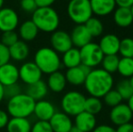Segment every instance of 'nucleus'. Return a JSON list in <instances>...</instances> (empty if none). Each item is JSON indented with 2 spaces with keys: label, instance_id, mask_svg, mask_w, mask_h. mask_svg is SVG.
Returning <instances> with one entry per match:
<instances>
[{
  "label": "nucleus",
  "instance_id": "393cba45",
  "mask_svg": "<svg viewBox=\"0 0 133 132\" xmlns=\"http://www.w3.org/2000/svg\"><path fill=\"white\" fill-rule=\"evenodd\" d=\"M61 61L62 64L64 67H66L67 69L79 66L80 64H82L80 49L76 47H72L64 53H63Z\"/></svg>",
  "mask_w": 133,
  "mask_h": 132
},
{
  "label": "nucleus",
  "instance_id": "6ab92c4d",
  "mask_svg": "<svg viewBox=\"0 0 133 132\" xmlns=\"http://www.w3.org/2000/svg\"><path fill=\"white\" fill-rule=\"evenodd\" d=\"M96 122L95 115L84 110L75 116L74 126L82 132H91L96 127Z\"/></svg>",
  "mask_w": 133,
  "mask_h": 132
},
{
  "label": "nucleus",
  "instance_id": "4c0bfd02",
  "mask_svg": "<svg viewBox=\"0 0 133 132\" xmlns=\"http://www.w3.org/2000/svg\"><path fill=\"white\" fill-rule=\"evenodd\" d=\"M10 61L9 48L0 42V66L7 64Z\"/></svg>",
  "mask_w": 133,
  "mask_h": 132
},
{
  "label": "nucleus",
  "instance_id": "58836bf2",
  "mask_svg": "<svg viewBox=\"0 0 133 132\" xmlns=\"http://www.w3.org/2000/svg\"><path fill=\"white\" fill-rule=\"evenodd\" d=\"M9 115L7 111L4 109H0V129L6 128V125L9 121Z\"/></svg>",
  "mask_w": 133,
  "mask_h": 132
},
{
  "label": "nucleus",
  "instance_id": "4be33fe9",
  "mask_svg": "<svg viewBox=\"0 0 133 132\" xmlns=\"http://www.w3.org/2000/svg\"><path fill=\"white\" fill-rule=\"evenodd\" d=\"M114 23L121 28H126L132 25L133 16L131 11L127 7H116L113 11Z\"/></svg>",
  "mask_w": 133,
  "mask_h": 132
},
{
  "label": "nucleus",
  "instance_id": "5701e85b",
  "mask_svg": "<svg viewBox=\"0 0 133 132\" xmlns=\"http://www.w3.org/2000/svg\"><path fill=\"white\" fill-rule=\"evenodd\" d=\"M39 33L38 28L32 20H26L20 25L18 28V36L24 42H31L37 37Z\"/></svg>",
  "mask_w": 133,
  "mask_h": 132
},
{
  "label": "nucleus",
  "instance_id": "7ed1b4c3",
  "mask_svg": "<svg viewBox=\"0 0 133 132\" xmlns=\"http://www.w3.org/2000/svg\"><path fill=\"white\" fill-rule=\"evenodd\" d=\"M34 62L41 70L42 73L51 74L60 70L62 61L59 53L51 47H41L35 52Z\"/></svg>",
  "mask_w": 133,
  "mask_h": 132
},
{
  "label": "nucleus",
  "instance_id": "f3484780",
  "mask_svg": "<svg viewBox=\"0 0 133 132\" xmlns=\"http://www.w3.org/2000/svg\"><path fill=\"white\" fill-rule=\"evenodd\" d=\"M56 112L55 107L52 102L46 100H41L35 101L33 114L38 120L49 121L54 114Z\"/></svg>",
  "mask_w": 133,
  "mask_h": 132
},
{
  "label": "nucleus",
  "instance_id": "a18cd8bd",
  "mask_svg": "<svg viewBox=\"0 0 133 132\" xmlns=\"http://www.w3.org/2000/svg\"><path fill=\"white\" fill-rule=\"evenodd\" d=\"M128 106L130 107V110H131L132 113H133V94H132L131 97L128 100Z\"/></svg>",
  "mask_w": 133,
  "mask_h": 132
},
{
  "label": "nucleus",
  "instance_id": "c9c22d12",
  "mask_svg": "<svg viewBox=\"0 0 133 132\" xmlns=\"http://www.w3.org/2000/svg\"><path fill=\"white\" fill-rule=\"evenodd\" d=\"M21 88L18 85V83L4 87V98L6 100L11 99V98L15 97L17 94L21 93Z\"/></svg>",
  "mask_w": 133,
  "mask_h": 132
},
{
  "label": "nucleus",
  "instance_id": "72a5a7b5",
  "mask_svg": "<svg viewBox=\"0 0 133 132\" xmlns=\"http://www.w3.org/2000/svg\"><path fill=\"white\" fill-rule=\"evenodd\" d=\"M18 40H19V36L16 31H7V32H4L2 33L1 43L8 48L14 44H16Z\"/></svg>",
  "mask_w": 133,
  "mask_h": 132
},
{
  "label": "nucleus",
  "instance_id": "f8f14e48",
  "mask_svg": "<svg viewBox=\"0 0 133 132\" xmlns=\"http://www.w3.org/2000/svg\"><path fill=\"white\" fill-rule=\"evenodd\" d=\"M91 70L92 69L84 65V64H80L77 67L67 69L64 74L65 78H66V81L74 86L83 85L86 77Z\"/></svg>",
  "mask_w": 133,
  "mask_h": 132
},
{
  "label": "nucleus",
  "instance_id": "bb28decb",
  "mask_svg": "<svg viewBox=\"0 0 133 132\" xmlns=\"http://www.w3.org/2000/svg\"><path fill=\"white\" fill-rule=\"evenodd\" d=\"M84 25L86 26L87 30L89 31L91 37H99L100 35L102 34L104 30V26L102 22L101 21L100 18L95 17V16H91L85 24Z\"/></svg>",
  "mask_w": 133,
  "mask_h": 132
},
{
  "label": "nucleus",
  "instance_id": "f257e3e1",
  "mask_svg": "<svg viewBox=\"0 0 133 132\" xmlns=\"http://www.w3.org/2000/svg\"><path fill=\"white\" fill-rule=\"evenodd\" d=\"M114 80L112 74L102 68H94L87 75L83 85L90 96L103 98L108 92L112 89Z\"/></svg>",
  "mask_w": 133,
  "mask_h": 132
},
{
  "label": "nucleus",
  "instance_id": "e433bc0d",
  "mask_svg": "<svg viewBox=\"0 0 133 132\" xmlns=\"http://www.w3.org/2000/svg\"><path fill=\"white\" fill-rule=\"evenodd\" d=\"M20 7L24 12L28 14H33L37 9L35 0H20Z\"/></svg>",
  "mask_w": 133,
  "mask_h": 132
},
{
  "label": "nucleus",
  "instance_id": "a878e982",
  "mask_svg": "<svg viewBox=\"0 0 133 132\" xmlns=\"http://www.w3.org/2000/svg\"><path fill=\"white\" fill-rule=\"evenodd\" d=\"M32 123L28 118H10L6 125L7 132H30Z\"/></svg>",
  "mask_w": 133,
  "mask_h": 132
},
{
  "label": "nucleus",
  "instance_id": "20e7f679",
  "mask_svg": "<svg viewBox=\"0 0 133 132\" xmlns=\"http://www.w3.org/2000/svg\"><path fill=\"white\" fill-rule=\"evenodd\" d=\"M35 105V100L21 92L7 100L6 111L11 118H28L33 115Z\"/></svg>",
  "mask_w": 133,
  "mask_h": 132
},
{
  "label": "nucleus",
  "instance_id": "ea45409f",
  "mask_svg": "<svg viewBox=\"0 0 133 132\" xmlns=\"http://www.w3.org/2000/svg\"><path fill=\"white\" fill-rule=\"evenodd\" d=\"M91 132H116V129L111 126L102 124V125L96 126Z\"/></svg>",
  "mask_w": 133,
  "mask_h": 132
},
{
  "label": "nucleus",
  "instance_id": "b1692460",
  "mask_svg": "<svg viewBox=\"0 0 133 132\" xmlns=\"http://www.w3.org/2000/svg\"><path fill=\"white\" fill-rule=\"evenodd\" d=\"M48 91L49 90H48L46 82L40 80L33 84L27 85L25 93L29 95L33 100H35V101H37V100H44V97L47 95Z\"/></svg>",
  "mask_w": 133,
  "mask_h": 132
},
{
  "label": "nucleus",
  "instance_id": "aec40b11",
  "mask_svg": "<svg viewBox=\"0 0 133 132\" xmlns=\"http://www.w3.org/2000/svg\"><path fill=\"white\" fill-rule=\"evenodd\" d=\"M9 54L10 59H13L16 62H23L29 56L30 48L25 42L18 40L16 44L9 47Z\"/></svg>",
  "mask_w": 133,
  "mask_h": 132
},
{
  "label": "nucleus",
  "instance_id": "2eb2a0df",
  "mask_svg": "<svg viewBox=\"0 0 133 132\" xmlns=\"http://www.w3.org/2000/svg\"><path fill=\"white\" fill-rule=\"evenodd\" d=\"M49 123L54 132H69L74 126L70 116L63 111H56Z\"/></svg>",
  "mask_w": 133,
  "mask_h": 132
},
{
  "label": "nucleus",
  "instance_id": "de8ad7c7",
  "mask_svg": "<svg viewBox=\"0 0 133 132\" xmlns=\"http://www.w3.org/2000/svg\"><path fill=\"white\" fill-rule=\"evenodd\" d=\"M129 81H130V85H131V87H132V89H133V76H131V77L129 79Z\"/></svg>",
  "mask_w": 133,
  "mask_h": 132
},
{
  "label": "nucleus",
  "instance_id": "c756f323",
  "mask_svg": "<svg viewBox=\"0 0 133 132\" xmlns=\"http://www.w3.org/2000/svg\"><path fill=\"white\" fill-rule=\"evenodd\" d=\"M102 101L100 98L92 97L90 96L89 98H86L85 104H84V110L91 113L92 115H96L102 111Z\"/></svg>",
  "mask_w": 133,
  "mask_h": 132
},
{
  "label": "nucleus",
  "instance_id": "8fccbe9b",
  "mask_svg": "<svg viewBox=\"0 0 133 132\" xmlns=\"http://www.w3.org/2000/svg\"><path fill=\"white\" fill-rule=\"evenodd\" d=\"M130 11H131V14H132V16H133V5H131V6H130Z\"/></svg>",
  "mask_w": 133,
  "mask_h": 132
},
{
  "label": "nucleus",
  "instance_id": "f03ea898",
  "mask_svg": "<svg viewBox=\"0 0 133 132\" xmlns=\"http://www.w3.org/2000/svg\"><path fill=\"white\" fill-rule=\"evenodd\" d=\"M32 21L39 31L44 33H54L60 25V16L57 11L52 6L37 7L32 14Z\"/></svg>",
  "mask_w": 133,
  "mask_h": 132
},
{
  "label": "nucleus",
  "instance_id": "0eeeda50",
  "mask_svg": "<svg viewBox=\"0 0 133 132\" xmlns=\"http://www.w3.org/2000/svg\"><path fill=\"white\" fill-rule=\"evenodd\" d=\"M80 54L82 64H84L91 69H94L99 64H101L104 56L99 44L92 42L80 48Z\"/></svg>",
  "mask_w": 133,
  "mask_h": 132
},
{
  "label": "nucleus",
  "instance_id": "9d476101",
  "mask_svg": "<svg viewBox=\"0 0 133 132\" xmlns=\"http://www.w3.org/2000/svg\"><path fill=\"white\" fill-rule=\"evenodd\" d=\"M42 72L34 62H26L19 68V80L26 85L33 84L42 79Z\"/></svg>",
  "mask_w": 133,
  "mask_h": 132
},
{
  "label": "nucleus",
  "instance_id": "2f4dec72",
  "mask_svg": "<svg viewBox=\"0 0 133 132\" xmlns=\"http://www.w3.org/2000/svg\"><path fill=\"white\" fill-rule=\"evenodd\" d=\"M119 53L121 57L133 58V38L125 37L121 39L119 44Z\"/></svg>",
  "mask_w": 133,
  "mask_h": 132
},
{
  "label": "nucleus",
  "instance_id": "37998d69",
  "mask_svg": "<svg viewBox=\"0 0 133 132\" xmlns=\"http://www.w3.org/2000/svg\"><path fill=\"white\" fill-rule=\"evenodd\" d=\"M117 7H127L130 8L133 5V0H115Z\"/></svg>",
  "mask_w": 133,
  "mask_h": 132
},
{
  "label": "nucleus",
  "instance_id": "ddd939ff",
  "mask_svg": "<svg viewBox=\"0 0 133 132\" xmlns=\"http://www.w3.org/2000/svg\"><path fill=\"white\" fill-rule=\"evenodd\" d=\"M19 81V68L16 65L7 62L0 66V83L4 87L16 84Z\"/></svg>",
  "mask_w": 133,
  "mask_h": 132
},
{
  "label": "nucleus",
  "instance_id": "f704fd0d",
  "mask_svg": "<svg viewBox=\"0 0 133 132\" xmlns=\"http://www.w3.org/2000/svg\"><path fill=\"white\" fill-rule=\"evenodd\" d=\"M30 132H54L51 128L49 121L37 120L32 125Z\"/></svg>",
  "mask_w": 133,
  "mask_h": 132
},
{
  "label": "nucleus",
  "instance_id": "c85d7f7f",
  "mask_svg": "<svg viewBox=\"0 0 133 132\" xmlns=\"http://www.w3.org/2000/svg\"><path fill=\"white\" fill-rule=\"evenodd\" d=\"M119 62V57L118 56V54L104 55L103 59H102V62H101V64L102 66V69H103L104 71H106L109 73L113 74L114 72H117Z\"/></svg>",
  "mask_w": 133,
  "mask_h": 132
},
{
  "label": "nucleus",
  "instance_id": "09e8293b",
  "mask_svg": "<svg viewBox=\"0 0 133 132\" xmlns=\"http://www.w3.org/2000/svg\"><path fill=\"white\" fill-rule=\"evenodd\" d=\"M4 2H5V0H0V9H1V8H3Z\"/></svg>",
  "mask_w": 133,
  "mask_h": 132
},
{
  "label": "nucleus",
  "instance_id": "473e14b6",
  "mask_svg": "<svg viewBox=\"0 0 133 132\" xmlns=\"http://www.w3.org/2000/svg\"><path fill=\"white\" fill-rule=\"evenodd\" d=\"M122 98L119 95V93L115 90L111 89L110 92H108L105 95L103 96V101L107 106L110 108H113L115 106L119 105L122 102Z\"/></svg>",
  "mask_w": 133,
  "mask_h": 132
},
{
  "label": "nucleus",
  "instance_id": "49530a36",
  "mask_svg": "<svg viewBox=\"0 0 133 132\" xmlns=\"http://www.w3.org/2000/svg\"><path fill=\"white\" fill-rule=\"evenodd\" d=\"M69 132H82V131L81 130V129H78L77 127H75V126L74 125V126H72V128L70 129V131H69Z\"/></svg>",
  "mask_w": 133,
  "mask_h": 132
},
{
  "label": "nucleus",
  "instance_id": "dca6fc26",
  "mask_svg": "<svg viewBox=\"0 0 133 132\" xmlns=\"http://www.w3.org/2000/svg\"><path fill=\"white\" fill-rule=\"evenodd\" d=\"M70 36L72 46L78 49L88 44L92 40V37L84 25H76L71 32Z\"/></svg>",
  "mask_w": 133,
  "mask_h": 132
},
{
  "label": "nucleus",
  "instance_id": "cd10ccee",
  "mask_svg": "<svg viewBox=\"0 0 133 132\" xmlns=\"http://www.w3.org/2000/svg\"><path fill=\"white\" fill-rule=\"evenodd\" d=\"M117 72L124 78H130L133 76V58H119Z\"/></svg>",
  "mask_w": 133,
  "mask_h": 132
},
{
  "label": "nucleus",
  "instance_id": "39448f33",
  "mask_svg": "<svg viewBox=\"0 0 133 132\" xmlns=\"http://www.w3.org/2000/svg\"><path fill=\"white\" fill-rule=\"evenodd\" d=\"M68 16L76 25H84L93 16L90 0H70L67 5Z\"/></svg>",
  "mask_w": 133,
  "mask_h": 132
},
{
  "label": "nucleus",
  "instance_id": "6e6552de",
  "mask_svg": "<svg viewBox=\"0 0 133 132\" xmlns=\"http://www.w3.org/2000/svg\"><path fill=\"white\" fill-rule=\"evenodd\" d=\"M19 25V16L16 10L11 7H3L0 9V31H16Z\"/></svg>",
  "mask_w": 133,
  "mask_h": 132
},
{
  "label": "nucleus",
  "instance_id": "c03bdc74",
  "mask_svg": "<svg viewBox=\"0 0 133 132\" xmlns=\"http://www.w3.org/2000/svg\"><path fill=\"white\" fill-rule=\"evenodd\" d=\"M4 99V86L0 83V103L3 101Z\"/></svg>",
  "mask_w": 133,
  "mask_h": 132
},
{
  "label": "nucleus",
  "instance_id": "a19ab883",
  "mask_svg": "<svg viewBox=\"0 0 133 132\" xmlns=\"http://www.w3.org/2000/svg\"><path fill=\"white\" fill-rule=\"evenodd\" d=\"M116 132H133V123L129 122V123L118 126Z\"/></svg>",
  "mask_w": 133,
  "mask_h": 132
},
{
  "label": "nucleus",
  "instance_id": "423d86ee",
  "mask_svg": "<svg viewBox=\"0 0 133 132\" xmlns=\"http://www.w3.org/2000/svg\"><path fill=\"white\" fill-rule=\"evenodd\" d=\"M86 97L80 92L70 91L63 96L61 107L63 112L69 116H74L84 111V104Z\"/></svg>",
  "mask_w": 133,
  "mask_h": 132
},
{
  "label": "nucleus",
  "instance_id": "79ce46f5",
  "mask_svg": "<svg viewBox=\"0 0 133 132\" xmlns=\"http://www.w3.org/2000/svg\"><path fill=\"white\" fill-rule=\"evenodd\" d=\"M37 7H49L52 6L56 0H35Z\"/></svg>",
  "mask_w": 133,
  "mask_h": 132
},
{
  "label": "nucleus",
  "instance_id": "9b49d317",
  "mask_svg": "<svg viewBox=\"0 0 133 132\" xmlns=\"http://www.w3.org/2000/svg\"><path fill=\"white\" fill-rule=\"evenodd\" d=\"M133 118V113L130 110L128 104L121 102V104L111 108L110 112V120L114 125L121 126L129 123Z\"/></svg>",
  "mask_w": 133,
  "mask_h": 132
},
{
  "label": "nucleus",
  "instance_id": "412c9836",
  "mask_svg": "<svg viewBox=\"0 0 133 132\" xmlns=\"http://www.w3.org/2000/svg\"><path fill=\"white\" fill-rule=\"evenodd\" d=\"M46 84H47L48 90L52 91L54 93H60L66 87V78L63 72L57 71L49 74Z\"/></svg>",
  "mask_w": 133,
  "mask_h": 132
},
{
  "label": "nucleus",
  "instance_id": "7c9ffc66",
  "mask_svg": "<svg viewBox=\"0 0 133 132\" xmlns=\"http://www.w3.org/2000/svg\"><path fill=\"white\" fill-rule=\"evenodd\" d=\"M115 90L119 93V95L121 96L122 100H128L133 94V89L131 85H130L129 79H124L119 81L117 83V86H116Z\"/></svg>",
  "mask_w": 133,
  "mask_h": 132
},
{
  "label": "nucleus",
  "instance_id": "4468645a",
  "mask_svg": "<svg viewBox=\"0 0 133 132\" xmlns=\"http://www.w3.org/2000/svg\"><path fill=\"white\" fill-rule=\"evenodd\" d=\"M121 39L114 33H107L101 38L99 46L104 55H113L119 53Z\"/></svg>",
  "mask_w": 133,
  "mask_h": 132
},
{
  "label": "nucleus",
  "instance_id": "1a4fd4ad",
  "mask_svg": "<svg viewBox=\"0 0 133 132\" xmlns=\"http://www.w3.org/2000/svg\"><path fill=\"white\" fill-rule=\"evenodd\" d=\"M50 44L52 46L51 48H53L58 53H64L69 49L74 47L70 33L63 30H56L52 33Z\"/></svg>",
  "mask_w": 133,
  "mask_h": 132
},
{
  "label": "nucleus",
  "instance_id": "a211bd4d",
  "mask_svg": "<svg viewBox=\"0 0 133 132\" xmlns=\"http://www.w3.org/2000/svg\"><path fill=\"white\" fill-rule=\"evenodd\" d=\"M92 14L99 17L112 14L116 9L115 0H90Z\"/></svg>",
  "mask_w": 133,
  "mask_h": 132
}]
</instances>
